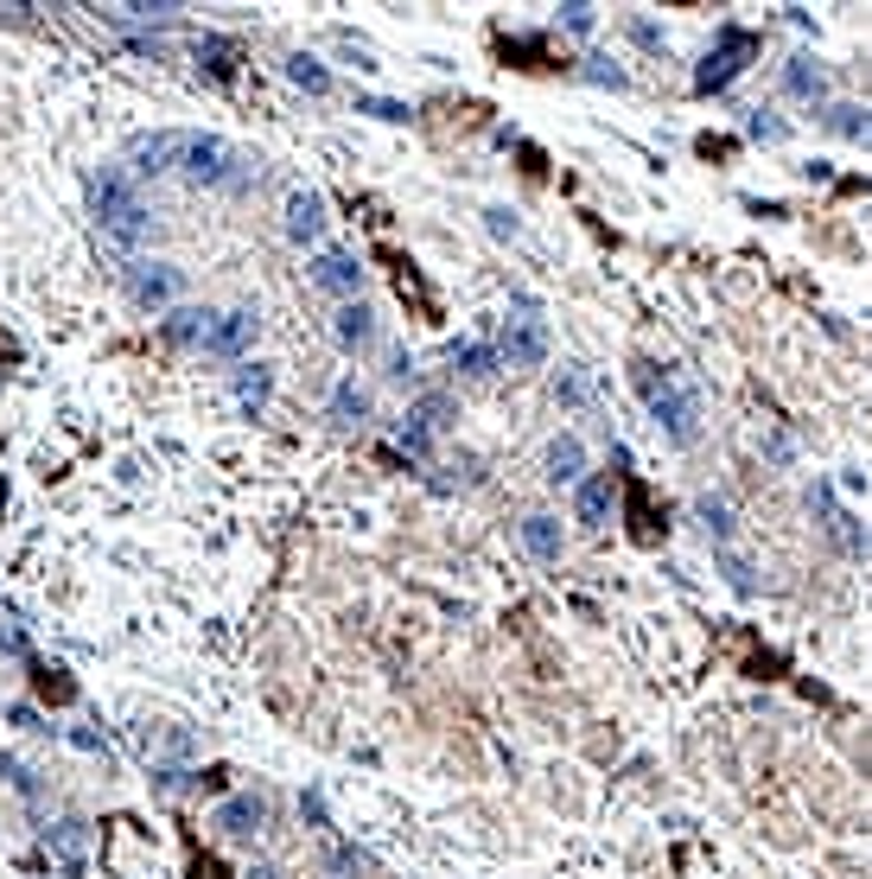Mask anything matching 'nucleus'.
Instances as JSON below:
<instances>
[{"instance_id":"nucleus-22","label":"nucleus","mask_w":872,"mask_h":879,"mask_svg":"<svg viewBox=\"0 0 872 879\" xmlns=\"http://www.w3.org/2000/svg\"><path fill=\"white\" fill-rule=\"evenodd\" d=\"M287 77L300 83L307 96H325V90H332V71H325L319 58H307V52H293V58H287Z\"/></svg>"},{"instance_id":"nucleus-30","label":"nucleus","mask_w":872,"mask_h":879,"mask_svg":"<svg viewBox=\"0 0 872 879\" xmlns=\"http://www.w3.org/2000/svg\"><path fill=\"white\" fill-rule=\"evenodd\" d=\"M586 77H592V83H612V90H624V71H612L605 58H592V64H586Z\"/></svg>"},{"instance_id":"nucleus-15","label":"nucleus","mask_w":872,"mask_h":879,"mask_svg":"<svg viewBox=\"0 0 872 879\" xmlns=\"http://www.w3.org/2000/svg\"><path fill=\"white\" fill-rule=\"evenodd\" d=\"M332 338L344 344V351H363V344L376 338V319H370V307H357V300H351V307H338V319H332Z\"/></svg>"},{"instance_id":"nucleus-13","label":"nucleus","mask_w":872,"mask_h":879,"mask_svg":"<svg viewBox=\"0 0 872 879\" xmlns=\"http://www.w3.org/2000/svg\"><path fill=\"white\" fill-rule=\"evenodd\" d=\"M261 823H268V803H261V797L217 803V828H224V835H261Z\"/></svg>"},{"instance_id":"nucleus-7","label":"nucleus","mask_w":872,"mask_h":879,"mask_svg":"<svg viewBox=\"0 0 872 879\" xmlns=\"http://www.w3.org/2000/svg\"><path fill=\"white\" fill-rule=\"evenodd\" d=\"M256 332H261V312L256 307L217 312V325H210V338H205V358L210 363H236L249 344H256Z\"/></svg>"},{"instance_id":"nucleus-27","label":"nucleus","mask_w":872,"mask_h":879,"mask_svg":"<svg viewBox=\"0 0 872 879\" xmlns=\"http://www.w3.org/2000/svg\"><path fill=\"white\" fill-rule=\"evenodd\" d=\"M828 128H834V134H853V141H860V134H866V115H860L853 103H841V108H828Z\"/></svg>"},{"instance_id":"nucleus-1","label":"nucleus","mask_w":872,"mask_h":879,"mask_svg":"<svg viewBox=\"0 0 872 879\" xmlns=\"http://www.w3.org/2000/svg\"><path fill=\"white\" fill-rule=\"evenodd\" d=\"M90 210H96V230H103V242H115L122 256H134V249L154 236V210H147L141 185H134L122 166H103V173L90 179Z\"/></svg>"},{"instance_id":"nucleus-4","label":"nucleus","mask_w":872,"mask_h":879,"mask_svg":"<svg viewBox=\"0 0 872 879\" xmlns=\"http://www.w3.org/2000/svg\"><path fill=\"white\" fill-rule=\"evenodd\" d=\"M751 58H758V39H751L745 27H726V32L714 39V52L700 58V71H694V90H700V96L726 90V83L739 77L745 64H751Z\"/></svg>"},{"instance_id":"nucleus-19","label":"nucleus","mask_w":872,"mask_h":879,"mask_svg":"<svg viewBox=\"0 0 872 879\" xmlns=\"http://www.w3.org/2000/svg\"><path fill=\"white\" fill-rule=\"evenodd\" d=\"M522 548H529L536 561H561V523L554 517H529L522 523Z\"/></svg>"},{"instance_id":"nucleus-3","label":"nucleus","mask_w":872,"mask_h":879,"mask_svg":"<svg viewBox=\"0 0 872 879\" xmlns=\"http://www.w3.org/2000/svg\"><path fill=\"white\" fill-rule=\"evenodd\" d=\"M191 185H210V192H242V185L256 179V159L230 147V141H217V134H179V166Z\"/></svg>"},{"instance_id":"nucleus-24","label":"nucleus","mask_w":872,"mask_h":879,"mask_svg":"<svg viewBox=\"0 0 872 879\" xmlns=\"http://www.w3.org/2000/svg\"><path fill=\"white\" fill-rule=\"evenodd\" d=\"M700 523H707L714 548H733V504L726 497H700Z\"/></svg>"},{"instance_id":"nucleus-12","label":"nucleus","mask_w":872,"mask_h":879,"mask_svg":"<svg viewBox=\"0 0 872 879\" xmlns=\"http://www.w3.org/2000/svg\"><path fill=\"white\" fill-rule=\"evenodd\" d=\"M357 281H363V268L344 249H325V256L312 261V287H325V293H357Z\"/></svg>"},{"instance_id":"nucleus-2","label":"nucleus","mask_w":872,"mask_h":879,"mask_svg":"<svg viewBox=\"0 0 872 879\" xmlns=\"http://www.w3.org/2000/svg\"><path fill=\"white\" fill-rule=\"evenodd\" d=\"M637 389H643V409L650 421L663 427L675 446H694L700 439V395H694L675 370H656V363H637Z\"/></svg>"},{"instance_id":"nucleus-9","label":"nucleus","mask_w":872,"mask_h":879,"mask_svg":"<svg viewBox=\"0 0 872 879\" xmlns=\"http://www.w3.org/2000/svg\"><path fill=\"white\" fill-rule=\"evenodd\" d=\"M128 159H134V173L128 179H159V173H173L179 166V134L166 128V134H141L128 147Z\"/></svg>"},{"instance_id":"nucleus-32","label":"nucleus","mask_w":872,"mask_h":879,"mask_svg":"<svg viewBox=\"0 0 872 879\" xmlns=\"http://www.w3.org/2000/svg\"><path fill=\"white\" fill-rule=\"evenodd\" d=\"M0 650H13V656H20V650H27V631H13V624H0Z\"/></svg>"},{"instance_id":"nucleus-20","label":"nucleus","mask_w":872,"mask_h":879,"mask_svg":"<svg viewBox=\"0 0 872 879\" xmlns=\"http://www.w3.org/2000/svg\"><path fill=\"white\" fill-rule=\"evenodd\" d=\"M198 64H205L217 83H230L236 77V45L230 39H217V32H205V39H198Z\"/></svg>"},{"instance_id":"nucleus-23","label":"nucleus","mask_w":872,"mask_h":879,"mask_svg":"<svg viewBox=\"0 0 872 879\" xmlns=\"http://www.w3.org/2000/svg\"><path fill=\"white\" fill-rule=\"evenodd\" d=\"M363 414H370V395H363L357 383H338L332 389V421H338V427H357Z\"/></svg>"},{"instance_id":"nucleus-14","label":"nucleus","mask_w":872,"mask_h":879,"mask_svg":"<svg viewBox=\"0 0 872 879\" xmlns=\"http://www.w3.org/2000/svg\"><path fill=\"white\" fill-rule=\"evenodd\" d=\"M580 472H586V446L573 434H561L548 446V485H580Z\"/></svg>"},{"instance_id":"nucleus-25","label":"nucleus","mask_w":872,"mask_h":879,"mask_svg":"<svg viewBox=\"0 0 872 879\" xmlns=\"http://www.w3.org/2000/svg\"><path fill=\"white\" fill-rule=\"evenodd\" d=\"M45 841H52L64 860H77V854H83V823H52V828H45Z\"/></svg>"},{"instance_id":"nucleus-10","label":"nucleus","mask_w":872,"mask_h":879,"mask_svg":"<svg viewBox=\"0 0 872 879\" xmlns=\"http://www.w3.org/2000/svg\"><path fill=\"white\" fill-rule=\"evenodd\" d=\"M210 325H217V312H205V307H173L166 319H159V338H166V344H179V351H205Z\"/></svg>"},{"instance_id":"nucleus-16","label":"nucleus","mask_w":872,"mask_h":879,"mask_svg":"<svg viewBox=\"0 0 872 879\" xmlns=\"http://www.w3.org/2000/svg\"><path fill=\"white\" fill-rule=\"evenodd\" d=\"M573 510H580V523H586V529H605V517H612V478H580Z\"/></svg>"},{"instance_id":"nucleus-29","label":"nucleus","mask_w":872,"mask_h":879,"mask_svg":"<svg viewBox=\"0 0 872 879\" xmlns=\"http://www.w3.org/2000/svg\"><path fill=\"white\" fill-rule=\"evenodd\" d=\"M719 568L733 573V587H739V593H751V587H758V580H751V568H745V561L733 555V548H719Z\"/></svg>"},{"instance_id":"nucleus-17","label":"nucleus","mask_w":872,"mask_h":879,"mask_svg":"<svg viewBox=\"0 0 872 879\" xmlns=\"http://www.w3.org/2000/svg\"><path fill=\"white\" fill-rule=\"evenodd\" d=\"M783 90H790L796 103H821V96H828V77H821L809 58H790V64H783Z\"/></svg>"},{"instance_id":"nucleus-8","label":"nucleus","mask_w":872,"mask_h":879,"mask_svg":"<svg viewBox=\"0 0 872 879\" xmlns=\"http://www.w3.org/2000/svg\"><path fill=\"white\" fill-rule=\"evenodd\" d=\"M446 421H453V402H446V395H421V402L408 409V421H402V434H395V439H402L414 459H421V453L434 446V434L446 427Z\"/></svg>"},{"instance_id":"nucleus-5","label":"nucleus","mask_w":872,"mask_h":879,"mask_svg":"<svg viewBox=\"0 0 872 879\" xmlns=\"http://www.w3.org/2000/svg\"><path fill=\"white\" fill-rule=\"evenodd\" d=\"M122 281H128V300H134V307H147V312L173 307V300H179V287H185L173 261H128V268H122Z\"/></svg>"},{"instance_id":"nucleus-31","label":"nucleus","mask_w":872,"mask_h":879,"mask_svg":"<svg viewBox=\"0 0 872 879\" xmlns=\"http://www.w3.org/2000/svg\"><path fill=\"white\" fill-rule=\"evenodd\" d=\"M485 217H490V236H516V217H510V210H485Z\"/></svg>"},{"instance_id":"nucleus-33","label":"nucleus","mask_w":872,"mask_h":879,"mask_svg":"<svg viewBox=\"0 0 872 879\" xmlns=\"http://www.w3.org/2000/svg\"><path fill=\"white\" fill-rule=\"evenodd\" d=\"M751 134H758V141H777V134H783V122H765V115H751Z\"/></svg>"},{"instance_id":"nucleus-26","label":"nucleus","mask_w":872,"mask_h":879,"mask_svg":"<svg viewBox=\"0 0 872 879\" xmlns=\"http://www.w3.org/2000/svg\"><path fill=\"white\" fill-rule=\"evenodd\" d=\"M561 27H567V32H592V27H599V7H586V0H567V7H561Z\"/></svg>"},{"instance_id":"nucleus-6","label":"nucleus","mask_w":872,"mask_h":879,"mask_svg":"<svg viewBox=\"0 0 872 879\" xmlns=\"http://www.w3.org/2000/svg\"><path fill=\"white\" fill-rule=\"evenodd\" d=\"M497 358L510 363V370H541V363H548V325L536 319V307H529V300H522V319H510V325H504Z\"/></svg>"},{"instance_id":"nucleus-28","label":"nucleus","mask_w":872,"mask_h":879,"mask_svg":"<svg viewBox=\"0 0 872 879\" xmlns=\"http://www.w3.org/2000/svg\"><path fill=\"white\" fill-rule=\"evenodd\" d=\"M363 115H376V122H408V103H388V96H363Z\"/></svg>"},{"instance_id":"nucleus-18","label":"nucleus","mask_w":872,"mask_h":879,"mask_svg":"<svg viewBox=\"0 0 872 879\" xmlns=\"http://www.w3.org/2000/svg\"><path fill=\"white\" fill-rule=\"evenodd\" d=\"M453 370H465V376H497V370H504V358H497V344L459 338V344H453Z\"/></svg>"},{"instance_id":"nucleus-21","label":"nucleus","mask_w":872,"mask_h":879,"mask_svg":"<svg viewBox=\"0 0 872 879\" xmlns=\"http://www.w3.org/2000/svg\"><path fill=\"white\" fill-rule=\"evenodd\" d=\"M268 389H274V370H268V363H242V370H236V402H242V409H261Z\"/></svg>"},{"instance_id":"nucleus-11","label":"nucleus","mask_w":872,"mask_h":879,"mask_svg":"<svg viewBox=\"0 0 872 879\" xmlns=\"http://www.w3.org/2000/svg\"><path fill=\"white\" fill-rule=\"evenodd\" d=\"M287 236L293 242H319L325 236V198L319 192H293L287 198Z\"/></svg>"}]
</instances>
